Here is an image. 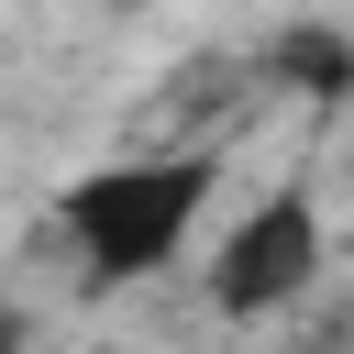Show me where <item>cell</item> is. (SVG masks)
Listing matches in <instances>:
<instances>
[{
    "mask_svg": "<svg viewBox=\"0 0 354 354\" xmlns=\"http://www.w3.org/2000/svg\"><path fill=\"white\" fill-rule=\"evenodd\" d=\"M210 188H221V155H210V144L122 155V166L66 177L55 221H66V243H77V277H88V288H133V277H155V266L199 232Z\"/></svg>",
    "mask_w": 354,
    "mask_h": 354,
    "instance_id": "obj_1",
    "label": "cell"
},
{
    "mask_svg": "<svg viewBox=\"0 0 354 354\" xmlns=\"http://www.w3.org/2000/svg\"><path fill=\"white\" fill-rule=\"evenodd\" d=\"M321 266H332L321 199H310V177H277V188L221 232V254L199 266V288H210L221 321H266V310H299V299L321 288Z\"/></svg>",
    "mask_w": 354,
    "mask_h": 354,
    "instance_id": "obj_2",
    "label": "cell"
},
{
    "mask_svg": "<svg viewBox=\"0 0 354 354\" xmlns=\"http://www.w3.org/2000/svg\"><path fill=\"white\" fill-rule=\"evenodd\" d=\"M266 77L343 111V100H354V33H343V22H288V33H266Z\"/></svg>",
    "mask_w": 354,
    "mask_h": 354,
    "instance_id": "obj_3",
    "label": "cell"
},
{
    "mask_svg": "<svg viewBox=\"0 0 354 354\" xmlns=\"http://www.w3.org/2000/svg\"><path fill=\"white\" fill-rule=\"evenodd\" d=\"M0 354H33V310L22 299H0Z\"/></svg>",
    "mask_w": 354,
    "mask_h": 354,
    "instance_id": "obj_4",
    "label": "cell"
}]
</instances>
